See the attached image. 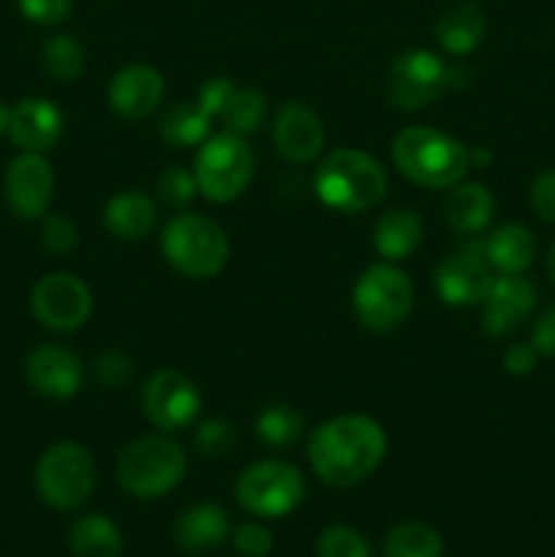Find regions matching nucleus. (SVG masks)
Returning a JSON list of instances; mask_svg holds the SVG:
<instances>
[{"label": "nucleus", "instance_id": "obj_1", "mask_svg": "<svg viewBox=\"0 0 555 557\" xmlns=\"http://www.w3.org/2000/svg\"><path fill=\"white\" fill-rule=\"evenodd\" d=\"M313 473L330 487L365 482L386 457V433L375 419L348 413L321 424L308 446Z\"/></svg>", "mask_w": 555, "mask_h": 557}, {"label": "nucleus", "instance_id": "obj_2", "mask_svg": "<svg viewBox=\"0 0 555 557\" xmlns=\"http://www.w3.org/2000/svg\"><path fill=\"white\" fill-rule=\"evenodd\" d=\"M392 161L411 183L446 190L462 183L471 169V150L455 136L430 125H411L392 141Z\"/></svg>", "mask_w": 555, "mask_h": 557}, {"label": "nucleus", "instance_id": "obj_3", "mask_svg": "<svg viewBox=\"0 0 555 557\" xmlns=\"http://www.w3.org/2000/svg\"><path fill=\"white\" fill-rule=\"evenodd\" d=\"M386 185L390 180L384 166L370 152L341 147L324 156L313 188L326 207L351 215V212L373 210L384 199Z\"/></svg>", "mask_w": 555, "mask_h": 557}, {"label": "nucleus", "instance_id": "obj_4", "mask_svg": "<svg viewBox=\"0 0 555 557\" xmlns=\"http://www.w3.org/2000/svg\"><path fill=\"white\" fill-rule=\"evenodd\" d=\"M188 471V455L169 433L141 435L118 457V482L134 498H161L172 493Z\"/></svg>", "mask_w": 555, "mask_h": 557}, {"label": "nucleus", "instance_id": "obj_5", "mask_svg": "<svg viewBox=\"0 0 555 557\" xmlns=\"http://www.w3.org/2000/svg\"><path fill=\"white\" fill-rule=\"evenodd\" d=\"M163 259L185 277L207 281L215 277L229 261L226 232L212 218L196 212H180L163 226L161 234Z\"/></svg>", "mask_w": 555, "mask_h": 557}, {"label": "nucleus", "instance_id": "obj_6", "mask_svg": "<svg viewBox=\"0 0 555 557\" xmlns=\"http://www.w3.org/2000/svg\"><path fill=\"white\" fill-rule=\"evenodd\" d=\"M256 172V156L245 136L215 134L199 147L194 163V177L199 194L207 201L226 205L245 194Z\"/></svg>", "mask_w": 555, "mask_h": 557}, {"label": "nucleus", "instance_id": "obj_7", "mask_svg": "<svg viewBox=\"0 0 555 557\" xmlns=\"http://www.w3.org/2000/svg\"><path fill=\"white\" fill-rule=\"evenodd\" d=\"M96 490V460L74 441L52 444L36 466V493L58 511L79 509Z\"/></svg>", "mask_w": 555, "mask_h": 557}, {"label": "nucleus", "instance_id": "obj_8", "mask_svg": "<svg viewBox=\"0 0 555 557\" xmlns=\"http://www.w3.org/2000/svg\"><path fill=\"white\" fill-rule=\"evenodd\" d=\"M411 308V277L390 261L368 267L354 286V313L370 332H392L408 319Z\"/></svg>", "mask_w": 555, "mask_h": 557}, {"label": "nucleus", "instance_id": "obj_9", "mask_svg": "<svg viewBox=\"0 0 555 557\" xmlns=\"http://www.w3.org/2000/svg\"><path fill=\"white\" fill-rule=\"evenodd\" d=\"M239 506L264 520L286 517L303 504L305 482L303 473L283 460H261L245 468L234 484Z\"/></svg>", "mask_w": 555, "mask_h": 557}, {"label": "nucleus", "instance_id": "obj_10", "mask_svg": "<svg viewBox=\"0 0 555 557\" xmlns=\"http://www.w3.org/2000/svg\"><path fill=\"white\" fill-rule=\"evenodd\" d=\"M446 63L428 49H408L390 63L386 98L400 112H419L444 96Z\"/></svg>", "mask_w": 555, "mask_h": 557}, {"label": "nucleus", "instance_id": "obj_11", "mask_svg": "<svg viewBox=\"0 0 555 557\" xmlns=\"http://www.w3.org/2000/svg\"><path fill=\"white\" fill-rule=\"evenodd\" d=\"M30 310L38 324L54 332H76L92 313V294L71 272H49L33 286Z\"/></svg>", "mask_w": 555, "mask_h": 557}, {"label": "nucleus", "instance_id": "obj_12", "mask_svg": "<svg viewBox=\"0 0 555 557\" xmlns=\"http://www.w3.org/2000/svg\"><path fill=\"white\" fill-rule=\"evenodd\" d=\"M141 411L163 433L190 428L201 411V392L180 370H156L141 386Z\"/></svg>", "mask_w": 555, "mask_h": 557}, {"label": "nucleus", "instance_id": "obj_13", "mask_svg": "<svg viewBox=\"0 0 555 557\" xmlns=\"http://www.w3.org/2000/svg\"><path fill=\"white\" fill-rule=\"evenodd\" d=\"M3 196L9 210L22 221H38L54 199V172L44 152H20L3 177Z\"/></svg>", "mask_w": 555, "mask_h": 557}, {"label": "nucleus", "instance_id": "obj_14", "mask_svg": "<svg viewBox=\"0 0 555 557\" xmlns=\"http://www.w3.org/2000/svg\"><path fill=\"white\" fill-rule=\"evenodd\" d=\"M435 294L441 302L452 308H471L482 305L490 283H493V267L484 259V243L477 248H462L460 253L446 256L435 267Z\"/></svg>", "mask_w": 555, "mask_h": 557}, {"label": "nucleus", "instance_id": "obj_15", "mask_svg": "<svg viewBox=\"0 0 555 557\" xmlns=\"http://www.w3.org/2000/svg\"><path fill=\"white\" fill-rule=\"evenodd\" d=\"M25 379L38 395L49 400H69L82 389V359L58 343H41L25 357Z\"/></svg>", "mask_w": 555, "mask_h": 557}, {"label": "nucleus", "instance_id": "obj_16", "mask_svg": "<svg viewBox=\"0 0 555 557\" xmlns=\"http://www.w3.org/2000/svg\"><path fill=\"white\" fill-rule=\"evenodd\" d=\"M536 286L522 275H498L482 299V326L490 337H506L536 310Z\"/></svg>", "mask_w": 555, "mask_h": 557}, {"label": "nucleus", "instance_id": "obj_17", "mask_svg": "<svg viewBox=\"0 0 555 557\" xmlns=\"http://www.w3.org/2000/svg\"><path fill=\"white\" fill-rule=\"evenodd\" d=\"M272 141L288 163H310L324 150V123L305 101H286L272 123Z\"/></svg>", "mask_w": 555, "mask_h": 557}, {"label": "nucleus", "instance_id": "obj_18", "mask_svg": "<svg viewBox=\"0 0 555 557\" xmlns=\"http://www.w3.org/2000/svg\"><path fill=\"white\" fill-rule=\"evenodd\" d=\"M63 112L49 98L30 96L11 107L9 139L20 147V152H49L63 136Z\"/></svg>", "mask_w": 555, "mask_h": 557}, {"label": "nucleus", "instance_id": "obj_19", "mask_svg": "<svg viewBox=\"0 0 555 557\" xmlns=\"http://www.w3.org/2000/svg\"><path fill=\"white\" fill-rule=\"evenodd\" d=\"M163 76L147 63H131L109 82V107L123 120H145L163 101Z\"/></svg>", "mask_w": 555, "mask_h": 557}, {"label": "nucleus", "instance_id": "obj_20", "mask_svg": "<svg viewBox=\"0 0 555 557\" xmlns=\"http://www.w3.org/2000/svg\"><path fill=\"white\" fill-rule=\"evenodd\" d=\"M229 531H232V525H229L226 511L215 504L190 506L174 522V539H177L180 549L190 555H205L221 547Z\"/></svg>", "mask_w": 555, "mask_h": 557}, {"label": "nucleus", "instance_id": "obj_21", "mask_svg": "<svg viewBox=\"0 0 555 557\" xmlns=\"http://www.w3.org/2000/svg\"><path fill=\"white\" fill-rule=\"evenodd\" d=\"M156 201L141 190H123V194L112 196L103 207V226L112 237L125 239V243H136L152 234L156 228Z\"/></svg>", "mask_w": 555, "mask_h": 557}, {"label": "nucleus", "instance_id": "obj_22", "mask_svg": "<svg viewBox=\"0 0 555 557\" xmlns=\"http://www.w3.org/2000/svg\"><path fill=\"white\" fill-rule=\"evenodd\" d=\"M484 259L501 275H522L536 259V237L522 223H504L484 239Z\"/></svg>", "mask_w": 555, "mask_h": 557}, {"label": "nucleus", "instance_id": "obj_23", "mask_svg": "<svg viewBox=\"0 0 555 557\" xmlns=\"http://www.w3.org/2000/svg\"><path fill=\"white\" fill-rule=\"evenodd\" d=\"M446 223L455 228L457 234H466V237H473V234L484 232L493 221L495 212V199L488 190V185L482 183H457L452 188V194L446 196Z\"/></svg>", "mask_w": 555, "mask_h": 557}, {"label": "nucleus", "instance_id": "obj_24", "mask_svg": "<svg viewBox=\"0 0 555 557\" xmlns=\"http://www.w3.org/2000/svg\"><path fill=\"white\" fill-rule=\"evenodd\" d=\"M484 30H488V22L477 3H455L435 22V41L444 52L460 58L484 41Z\"/></svg>", "mask_w": 555, "mask_h": 557}, {"label": "nucleus", "instance_id": "obj_25", "mask_svg": "<svg viewBox=\"0 0 555 557\" xmlns=\"http://www.w3.org/2000/svg\"><path fill=\"white\" fill-rule=\"evenodd\" d=\"M422 218L414 210H392L379 218L373 228L375 250L384 256L386 261L408 259L414 250L422 243Z\"/></svg>", "mask_w": 555, "mask_h": 557}, {"label": "nucleus", "instance_id": "obj_26", "mask_svg": "<svg viewBox=\"0 0 555 557\" xmlns=\"http://www.w3.org/2000/svg\"><path fill=\"white\" fill-rule=\"evenodd\" d=\"M69 547L74 557H123L125 542L107 515H87L71 525Z\"/></svg>", "mask_w": 555, "mask_h": 557}, {"label": "nucleus", "instance_id": "obj_27", "mask_svg": "<svg viewBox=\"0 0 555 557\" xmlns=\"http://www.w3.org/2000/svg\"><path fill=\"white\" fill-rule=\"evenodd\" d=\"M212 120L199 103L177 101L163 112L158 134L172 147H201L212 136Z\"/></svg>", "mask_w": 555, "mask_h": 557}, {"label": "nucleus", "instance_id": "obj_28", "mask_svg": "<svg viewBox=\"0 0 555 557\" xmlns=\"http://www.w3.org/2000/svg\"><path fill=\"white\" fill-rule=\"evenodd\" d=\"M267 114V98L264 92L256 90V87H243L234 82L232 90L223 98L221 109H218L215 120H221L223 131L226 134H254L261 123H264Z\"/></svg>", "mask_w": 555, "mask_h": 557}, {"label": "nucleus", "instance_id": "obj_29", "mask_svg": "<svg viewBox=\"0 0 555 557\" xmlns=\"http://www.w3.org/2000/svg\"><path fill=\"white\" fill-rule=\"evenodd\" d=\"M41 65L44 71H47V76H52L54 82L69 85V82H76L82 74H85L87 52L74 36L60 33V36H52L44 41Z\"/></svg>", "mask_w": 555, "mask_h": 557}, {"label": "nucleus", "instance_id": "obj_30", "mask_svg": "<svg viewBox=\"0 0 555 557\" xmlns=\"http://www.w3.org/2000/svg\"><path fill=\"white\" fill-rule=\"evenodd\" d=\"M384 557H444V542L424 522H400L384 539Z\"/></svg>", "mask_w": 555, "mask_h": 557}, {"label": "nucleus", "instance_id": "obj_31", "mask_svg": "<svg viewBox=\"0 0 555 557\" xmlns=\"http://www.w3.org/2000/svg\"><path fill=\"white\" fill-rule=\"evenodd\" d=\"M305 430V419L294 411L286 403H275V406H267L264 411L256 419V433L264 441L267 446H292L297 444L299 435Z\"/></svg>", "mask_w": 555, "mask_h": 557}, {"label": "nucleus", "instance_id": "obj_32", "mask_svg": "<svg viewBox=\"0 0 555 557\" xmlns=\"http://www.w3.org/2000/svg\"><path fill=\"white\" fill-rule=\"evenodd\" d=\"M319 557H370V547L354 528L332 525L316 542Z\"/></svg>", "mask_w": 555, "mask_h": 557}, {"label": "nucleus", "instance_id": "obj_33", "mask_svg": "<svg viewBox=\"0 0 555 557\" xmlns=\"http://www.w3.org/2000/svg\"><path fill=\"white\" fill-rule=\"evenodd\" d=\"M234 444H237V430H234V424L226 422V419H207V422H201L199 428H196L194 449L199 451L201 457H221L226 455Z\"/></svg>", "mask_w": 555, "mask_h": 557}, {"label": "nucleus", "instance_id": "obj_34", "mask_svg": "<svg viewBox=\"0 0 555 557\" xmlns=\"http://www.w3.org/2000/svg\"><path fill=\"white\" fill-rule=\"evenodd\" d=\"M196 194H199V185H196L194 172H188L185 166L163 169L161 177H158V196L166 205L185 207Z\"/></svg>", "mask_w": 555, "mask_h": 557}, {"label": "nucleus", "instance_id": "obj_35", "mask_svg": "<svg viewBox=\"0 0 555 557\" xmlns=\"http://www.w3.org/2000/svg\"><path fill=\"white\" fill-rule=\"evenodd\" d=\"M41 245L52 256L71 253L79 245V232H76L74 221L65 215H44Z\"/></svg>", "mask_w": 555, "mask_h": 557}, {"label": "nucleus", "instance_id": "obj_36", "mask_svg": "<svg viewBox=\"0 0 555 557\" xmlns=\"http://www.w3.org/2000/svg\"><path fill=\"white\" fill-rule=\"evenodd\" d=\"M92 373H96V381L101 386H107V389H120V386H125L134 379V359L125 357V354L120 351H107L96 359Z\"/></svg>", "mask_w": 555, "mask_h": 557}, {"label": "nucleus", "instance_id": "obj_37", "mask_svg": "<svg viewBox=\"0 0 555 557\" xmlns=\"http://www.w3.org/2000/svg\"><path fill=\"white\" fill-rule=\"evenodd\" d=\"M16 5L33 25H60L69 20L74 0H16Z\"/></svg>", "mask_w": 555, "mask_h": 557}, {"label": "nucleus", "instance_id": "obj_38", "mask_svg": "<svg viewBox=\"0 0 555 557\" xmlns=\"http://www.w3.org/2000/svg\"><path fill=\"white\" fill-rule=\"evenodd\" d=\"M232 542L234 549L243 557H267L272 553L275 539H272V533L267 531L264 525H259V522H245V525H239L237 531H234Z\"/></svg>", "mask_w": 555, "mask_h": 557}, {"label": "nucleus", "instance_id": "obj_39", "mask_svg": "<svg viewBox=\"0 0 555 557\" xmlns=\"http://www.w3.org/2000/svg\"><path fill=\"white\" fill-rule=\"evenodd\" d=\"M531 205L542 221L555 223V169H547L533 180Z\"/></svg>", "mask_w": 555, "mask_h": 557}, {"label": "nucleus", "instance_id": "obj_40", "mask_svg": "<svg viewBox=\"0 0 555 557\" xmlns=\"http://www.w3.org/2000/svg\"><path fill=\"white\" fill-rule=\"evenodd\" d=\"M539 351L531 343H515V346L506 348L504 354V370L509 375H528L536 370Z\"/></svg>", "mask_w": 555, "mask_h": 557}, {"label": "nucleus", "instance_id": "obj_41", "mask_svg": "<svg viewBox=\"0 0 555 557\" xmlns=\"http://www.w3.org/2000/svg\"><path fill=\"white\" fill-rule=\"evenodd\" d=\"M531 346L536 348L542 357H555V305L544 310L536 319V324H533Z\"/></svg>", "mask_w": 555, "mask_h": 557}, {"label": "nucleus", "instance_id": "obj_42", "mask_svg": "<svg viewBox=\"0 0 555 557\" xmlns=\"http://www.w3.org/2000/svg\"><path fill=\"white\" fill-rule=\"evenodd\" d=\"M471 69H466V65H446V87L460 90V87H466L471 82Z\"/></svg>", "mask_w": 555, "mask_h": 557}, {"label": "nucleus", "instance_id": "obj_43", "mask_svg": "<svg viewBox=\"0 0 555 557\" xmlns=\"http://www.w3.org/2000/svg\"><path fill=\"white\" fill-rule=\"evenodd\" d=\"M9 120H11V107H5V103L0 101V136L9 134Z\"/></svg>", "mask_w": 555, "mask_h": 557}, {"label": "nucleus", "instance_id": "obj_44", "mask_svg": "<svg viewBox=\"0 0 555 557\" xmlns=\"http://www.w3.org/2000/svg\"><path fill=\"white\" fill-rule=\"evenodd\" d=\"M471 163H479V166H484V163H490V152L484 150V147H473Z\"/></svg>", "mask_w": 555, "mask_h": 557}, {"label": "nucleus", "instance_id": "obj_45", "mask_svg": "<svg viewBox=\"0 0 555 557\" xmlns=\"http://www.w3.org/2000/svg\"><path fill=\"white\" fill-rule=\"evenodd\" d=\"M547 275L555 286V243L550 245V250H547Z\"/></svg>", "mask_w": 555, "mask_h": 557}]
</instances>
